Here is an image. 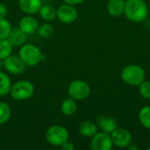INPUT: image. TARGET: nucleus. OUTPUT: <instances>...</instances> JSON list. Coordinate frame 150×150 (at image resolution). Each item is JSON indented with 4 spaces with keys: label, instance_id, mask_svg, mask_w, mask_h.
<instances>
[{
    "label": "nucleus",
    "instance_id": "f257e3e1",
    "mask_svg": "<svg viewBox=\"0 0 150 150\" xmlns=\"http://www.w3.org/2000/svg\"><path fill=\"white\" fill-rule=\"evenodd\" d=\"M124 14L133 22H142L149 15V7L144 0H127Z\"/></svg>",
    "mask_w": 150,
    "mask_h": 150
},
{
    "label": "nucleus",
    "instance_id": "f03ea898",
    "mask_svg": "<svg viewBox=\"0 0 150 150\" xmlns=\"http://www.w3.org/2000/svg\"><path fill=\"white\" fill-rule=\"evenodd\" d=\"M145 70L137 64L126 66L120 73L122 81L131 86H139L145 80Z\"/></svg>",
    "mask_w": 150,
    "mask_h": 150
},
{
    "label": "nucleus",
    "instance_id": "7ed1b4c3",
    "mask_svg": "<svg viewBox=\"0 0 150 150\" xmlns=\"http://www.w3.org/2000/svg\"><path fill=\"white\" fill-rule=\"evenodd\" d=\"M18 56L26 66L33 67L42 61L43 54L36 46L32 44H24L19 49Z\"/></svg>",
    "mask_w": 150,
    "mask_h": 150
},
{
    "label": "nucleus",
    "instance_id": "20e7f679",
    "mask_svg": "<svg viewBox=\"0 0 150 150\" xmlns=\"http://www.w3.org/2000/svg\"><path fill=\"white\" fill-rule=\"evenodd\" d=\"M47 142L54 147H62L65 142L69 141V133L66 127L59 125L50 127L46 132Z\"/></svg>",
    "mask_w": 150,
    "mask_h": 150
},
{
    "label": "nucleus",
    "instance_id": "39448f33",
    "mask_svg": "<svg viewBox=\"0 0 150 150\" xmlns=\"http://www.w3.org/2000/svg\"><path fill=\"white\" fill-rule=\"evenodd\" d=\"M34 93V85L33 83L21 80L11 85L10 95L15 100H25L30 98Z\"/></svg>",
    "mask_w": 150,
    "mask_h": 150
},
{
    "label": "nucleus",
    "instance_id": "423d86ee",
    "mask_svg": "<svg viewBox=\"0 0 150 150\" xmlns=\"http://www.w3.org/2000/svg\"><path fill=\"white\" fill-rule=\"evenodd\" d=\"M68 94L76 101L83 100L90 96L91 87L86 82L83 80H74L69 85Z\"/></svg>",
    "mask_w": 150,
    "mask_h": 150
},
{
    "label": "nucleus",
    "instance_id": "0eeeda50",
    "mask_svg": "<svg viewBox=\"0 0 150 150\" xmlns=\"http://www.w3.org/2000/svg\"><path fill=\"white\" fill-rule=\"evenodd\" d=\"M113 143L110 134L105 132H98L92 136L91 149L93 150H112Z\"/></svg>",
    "mask_w": 150,
    "mask_h": 150
},
{
    "label": "nucleus",
    "instance_id": "6e6552de",
    "mask_svg": "<svg viewBox=\"0 0 150 150\" xmlns=\"http://www.w3.org/2000/svg\"><path fill=\"white\" fill-rule=\"evenodd\" d=\"M78 12L74 5L64 4L56 10V18L64 24H69L76 20Z\"/></svg>",
    "mask_w": 150,
    "mask_h": 150
},
{
    "label": "nucleus",
    "instance_id": "1a4fd4ad",
    "mask_svg": "<svg viewBox=\"0 0 150 150\" xmlns=\"http://www.w3.org/2000/svg\"><path fill=\"white\" fill-rule=\"evenodd\" d=\"M4 67L11 74L20 75L25 70L26 65L23 62L19 56L11 54L4 60Z\"/></svg>",
    "mask_w": 150,
    "mask_h": 150
},
{
    "label": "nucleus",
    "instance_id": "9d476101",
    "mask_svg": "<svg viewBox=\"0 0 150 150\" xmlns=\"http://www.w3.org/2000/svg\"><path fill=\"white\" fill-rule=\"evenodd\" d=\"M113 146L118 148H127L132 142L131 133L125 128H117L111 134Z\"/></svg>",
    "mask_w": 150,
    "mask_h": 150
},
{
    "label": "nucleus",
    "instance_id": "9b49d317",
    "mask_svg": "<svg viewBox=\"0 0 150 150\" xmlns=\"http://www.w3.org/2000/svg\"><path fill=\"white\" fill-rule=\"evenodd\" d=\"M18 28L23 31L26 35L27 34H33L37 33V30L39 28V23L37 19L30 15L23 17L19 23H18Z\"/></svg>",
    "mask_w": 150,
    "mask_h": 150
},
{
    "label": "nucleus",
    "instance_id": "f8f14e48",
    "mask_svg": "<svg viewBox=\"0 0 150 150\" xmlns=\"http://www.w3.org/2000/svg\"><path fill=\"white\" fill-rule=\"evenodd\" d=\"M18 6L23 12L28 15H33L39 12L40 7L42 6V1L41 0H18Z\"/></svg>",
    "mask_w": 150,
    "mask_h": 150
},
{
    "label": "nucleus",
    "instance_id": "ddd939ff",
    "mask_svg": "<svg viewBox=\"0 0 150 150\" xmlns=\"http://www.w3.org/2000/svg\"><path fill=\"white\" fill-rule=\"evenodd\" d=\"M97 124L102 129L103 132H105L110 134L115 129L118 128V123H117L116 120L113 118L100 116L97 119Z\"/></svg>",
    "mask_w": 150,
    "mask_h": 150
},
{
    "label": "nucleus",
    "instance_id": "4468645a",
    "mask_svg": "<svg viewBox=\"0 0 150 150\" xmlns=\"http://www.w3.org/2000/svg\"><path fill=\"white\" fill-rule=\"evenodd\" d=\"M106 9L110 15L113 17H120L124 13L125 0H109Z\"/></svg>",
    "mask_w": 150,
    "mask_h": 150
},
{
    "label": "nucleus",
    "instance_id": "2eb2a0df",
    "mask_svg": "<svg viewBox=\"0 0 150 150\" xmlns=\"http://www.w3.org/2000/svg\"><path fill=\"white\" fill-rule=\"evenodd\" d=\"M13 47L22 46L26 41V34L19 28H14L11 30V33L7 38Z\"/></svg>",
    "mask_w": 150,
    "mask_h": 150
},
{
    "label": "nucleus",
    "instance_id": "dca6fc26",
    "mask_svg": "<svg viewBox=\"0 0 150 150\" xmlns=\"http://www.w3.org/2000/svg\"><path fill=\"white\" fill-rule=\"evenodd\" d=\"M78 131L83 137H92L98 133V127L90 120H84L79 125Z\"/></svg>",
    "mask_w": 150,
    "mask_h": 150
},
{
    "label": "nucleus",
    "instance_id": "f3484780",
    "mask_svg": "<svg viewBox=\"0 0 150 150\" xmlns=\"http://www.w3.org/2000/svg\"><path fill=\"white\" fill-rule=\"evenodd\" d=\"M77 110V104L72 98H66L61 105V112L65 116H72Z\"/></svg>",
    "mask_w": 150,
    "mask_h": 150
},
{
    "label": "nucleus",
    "instance_id": "a211bd4d",
    "mask_svg": "<svg viewBox=\"0 0 150 150\" xmlns=\"http://www.w3.org/2000/svg\"><path fill=\"white\" fill-rule=\"evenodd\" d=\"M11 82L9 76L4 72H0V96L4 97L10 93Z\"/></svg>",
    "mask_w": 150,
    "mask_h": 150
},
{
    "label": "nucleus",
    "instance_id": "6ab92c4d",
    "mask_svg": "<svg viewBox=\"0 0 150 150\" xmlns=\"http://www.w3.org/2000/svg\"><path fill=\"white\" fill-rule=\"evenodd\" d=\"M39 13L46 21H52L56 18V10L52 5H42L39 11Z\"/></svg>",
    "mask_w": 150,
    "mask_h": 150
},
{
    "label": "nucleus",
    "instance_id": "aec40b11",
    "mask_svg": "<svg viewBox=\"0 0 150 150\" xmlns=\"http://www.w3.org/2000/svg\"><path fill=\"white\" fill-rule=\"evenodd\" d=\"M13 46L11 44V42L5 39V40H0V59H5L8 56H10L12 53Z\"/></svg>",
    "mask_w": 150,
    "mask_h": 150
},
{
    "label": "nucleus",
    "instance_id": "412c9836",
    "mask_svg": "<svg viewBox=\"0 0 150 150\" xmlns=\"http://www.w3.org/2000/svg\"><path fill=\"white\" fill-rule=\"evenodd\" d=\"M11 107L5 102H0V125L6 124L11 118Z\"/></svg>",
    "mask_w": 150,
    "mask_h": 150
},
{
    "label": "nucleus",
    "instance_id": "4be33fe9",
    "mask_svg": "<svg viewBox=\"0 0 150 150\" xmlns=\"http://www.w3.org/2000/svg\"><path fill=\"white\" fill-rule=\"evenodd\" d=\"M139 120L140 122L142 123V125L150 129V106L147 105L144 106L141 109L140 112H139Z\"/></svg>",
    "mask_w": 150,
    "mask_h": 150
},
{
    "label": "nucleus",
    "instance_id": "5701e85b",
    "mask_svg": "<svg viewBox=\"0 0 150 150\" xmlns=\"http://www.w3.org/2000/svg\"><path fill=\"white\" fill-rule=\"evenodd\" d=\"M11 30V23L5 18H0V40H5L8 38Z\"/></svg>",
    "mask_w": 150,
    "mask_h": 150
},
{
    "label": "nucleus",
    "instance_id": "b1692460",
    "mask_svg": "<svg viewBox=\"0 0 150 150\" xmlns=\"http://www.w3.org/2000/svg\"><path fill=\"white\" fill-rule=\"evenodd\" d=\"M37 33L42 38H49L52 36V34L54 33V28L49 24H44V25L39 26Z\"/></svg>",
    "mask_w": 150,
    "mask_h": 150
},
{
    "label": "nucleus",
    "instance_id": "393cba45",
    "mask_svg": "<svg viewBox=\"0 0 150 150\" xmlns=\"http://www.w3.org/2000/svg\"><path fill=\"white\" fill-rule=\"evenodd\" d=\"M139 91L142 98H150V82L149 81H143L139 85Z\"/></svg>",
    "mask_w": 150,
    "mask_h": 150
},
{
    "label": "nucleus",
    "instance_id": "a878e982",
    "mask_svg": "<svg viewBox=\"0 0 150 150\" xmlns=\"http://www.w3.org/2000/svg\"><path fill=\"white\" fill-rule=\"evenodd\" d=\"M7 13H8L7 7H6L4 4L0 3V18H5L6 15H7Z\"/></svg>",
    "mask_w": 150,
    "mask_h": 150
},
{
    "label": "nucleus",
    "instance_id": "bb28decb",
    "mask_svg": "<svg viewBox=\"0 0 150 150\" xmlns=\"http://www.w3.org/2000/svg\"><path fill=\"white\" fill-rule=\"evenodd\" d=\"M62 149L63 150H74L75 149V146L73 145V143L69 142V141L67 142H65L62 147Z\"/></svg>",
    "mask_w": 150,
    "mask_h": 150
},
{
    "label": "nucleus",
    "instance_id": "cd10ccee",
    "mask_svg": "<svg viewBox=\"0 0 150 150\" xmlns=\"http://www.w3.org/2000/svg\"><path fill=\"white\" fill-rule=\"evenodd\" d=\"M65 4H70V5H76L79 4H82L84 0H62Z\"/></svg>",
    "mask_w": 150,
    "mask_h": 150
},
{
    "label": "nucleus",
    "instance_id": "c85d7f7f",
    "mask_svg": "<svg viewBox=\"0 0 150 150\" xmlns=\"http://www.w3.org/2000/svg\"><path fill=\"white\" fill-rule=\"evenodd\" d=\"M2 67V62H1V59H0V68Z\"/></svg>",
    "mask_w": 150,
    "mask_h": 150
},
{
    "label": "nucleus",
    "instance_id": "c756f323",
    "mask_svg": "<svg viewBox=\"0 0 150 150\" xmlns=\"http://www.w3.org/2000/svg\"><path fill=\"white\" fill-rule=\"evenodd\" d=\"M149 150H150V147H149Z\"/></svg>",
    "mask_w": 150,
    "mask_h": 150
}]
</instances>
